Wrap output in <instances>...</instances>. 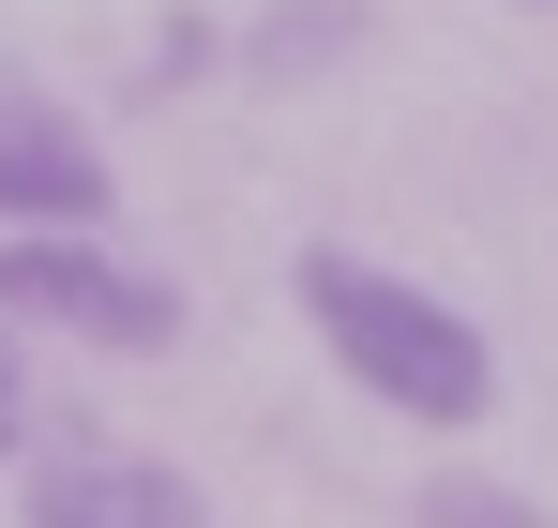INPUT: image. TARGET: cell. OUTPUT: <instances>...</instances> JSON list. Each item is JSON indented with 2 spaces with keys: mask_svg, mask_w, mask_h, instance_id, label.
<instances>
[{
  "mask_svg": "<svg viewBox=\"0 0 558 528\" xmlns=\"http://www.w3.org/2000/svg\"><path fill=\"white\" fill-rule=\"evenodd\" d=\"M302 317H317V348H332V377L363 393V408H392V423H483L498 408V348H483V317L468 302H438L423 272H377L363 242H302Z\"/></svg>",
  "mask_w": 558,
  "mask_h": 528,
  "instance_id": "6da1fadb",
  "label": "cell"
},
{
  "mask_svg": "<svg viewBox=\"0 0 558 528\" xmlns=\"http://www.w3.org/2000/svg\"><path fill=\"white\" fill-rule=\"evenodd\" d=\"M0 317L15 333H61V348H182V287L167 272H136L106 227H0Z\"/></svg>",
  "mask_w": 558,
  "mask_h": 528,
  "instance_id": "7a4b0ae2",
  "label": "cell"
},
{
  "mask_svg": "<svg viewBox=\"0 0 558 528\" xmlns=\"http://www.w3.org/2000/svg\"><path fill=\"white\" fill-rule=\"evenodd\" d=\"M31 528H211V499H196V468H167V453H121V439H76L31 468V499H15Z\"/></svg>",
  "mask_w": 558,
  "mask_h": 528,
  "instance_id": "3957f363",
  "label": "cell"
},
{
  "mask_svg": "<svg viewBox=\"0 0 558 528\" xmlns=\"http://www.w3.org/2000/svg\"><path fill=\"white\" fill-rule=\"evenodd\" d=\"M106 152L76 106H46V91H0V227H106Z\"/></svg>",
  "mask_w": 558,
  "mask_h": 528,
  "instance_id": "277c9868",
  "label": "cell"
},
{
  "mask_svg": "<svg viewBox=\"0 0 558 528\" xmlns=\"http://www.w3.org/2000/svg\"><path fill=\"white\" fill-rule=\"evenodd\" d=\"M348 31H363V0H287V15H257V31H242V76H317Z\"/></svg>",
  "mask_w": 558,
  "mask_h": 528,
  "instance_id": "5b68a950",
  "label": "cell"
},
{
  "mask_svg": "<svg viewBox=\"0 0 558 528\" xmlns=\"http://www.w3.org/2000/svg\"><path fill=\"white\" fill-rule=\"evenodd\" d=\"M408 514L423 528H544V499H529V483H483V468H438Z\"/></svg>",
  "mask_w": 558,
  "mask_h": 528,
  "instance_id": "8992f818",
  "label": "cell"
},
{
  "mask_svg": "<svg viewBox=\"0 0 558 528\" xmlns=\"http://www.w3.org/2000/svg\"><path fill=\"white\" fill-rule=\"evenodd\" d=\"M31 453V362H15V317H0V468Z\"/></svg>",
  "mask_w": 558,
  "mask_h": 528,
  "instance_id": "52a82bcc",
  "label": "cell"
},
{
  "mask_svg": "<svg viewBox=\"0 0 558 528\" xmlns=\"http://www.w3.org/2000/svg\"><path fill=\"white\" fill-rule=\"evenodd\" d=\"M529 15H558V0H529Z\"/></svg>",
  "mask_w": 558,
  "mask_h": 528,
  "instance_id": "ba28073f",
  "label": "cell"
}]
</instances>
